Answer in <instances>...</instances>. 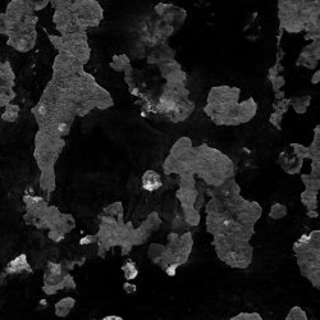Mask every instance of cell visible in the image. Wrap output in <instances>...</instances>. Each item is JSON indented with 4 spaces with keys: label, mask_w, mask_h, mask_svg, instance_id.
Instances as JSON below:
<instances>
[{
    "label": "cell",
    "mask_w": 320,
    "mask_h": 320,
    "mask_svg": "<svg viewBox=\"0 0 320 320\" xmlns=\"http://www.w3.org/2000/svg\"><path fill=\"white\" fill-rule=\"evenodd\" d=\"M160 224H161V219H160L159 214L158 213H151L149 217L145 219V222H143L141 226H142L145 229H147L149 232H155V230H158L160 228Z\"/></svg>",
    "instance_id": "obj_27"
},
{
    "label": "cell",
    "mask_w": 320,
    "mask_h": 320,
    "mask_svg": "<svg viewBox=\"0 0 320 320\" xmlns=\"http://www.w3.org/2000/svg\"><path fill=\"white\" fill-rule=\"evenodd\" d=\"M180 246L182 251L190 256L192 249H194V237H192V233L190 230H186L180 236Z\"/></svg>",
    "instance_id": "obj_25"
},
{
    "label": "cell",
    "mask_w": 320,
    "mask_h": 320,
    "mask_svg": "<svg viewBox=\"0 0 320 320\" xmlns=\"http://www.w3.org/2000/svg\"><path fill=\"white\" fill-rule=\"evenodd\" d=\"M224 210V203L219 199L210 197V200L205 204V213L206 214H218Z\"/></svg>",
    "instance_id": "obj_32"
},
{
    "label": "cell",
    "mask_w": 320,
    "mask_h": 320,
    "mask_svg": "<svg viewBox=\"0 0 320 320\" xmlns=\"http://www.w3.org/2000/svg\"><path fill=\"white\" fill-rule=\"evenodd\" d=\"M291 147H292V150H294V153L296 154V155H298V157L302 158V159H307L306 146H303V145H301V143H292Z\"/></svg>",
    "instance_id": "obj_40"
},
{
    "label": "cell",
    "mask_w": 320,
    "mask_h": 320,
    "mask_svg": "<svg viewBox=\"0 0 320 320\" xmlns=\"http://www.w3.org/2000/svg\"><path fill=\"white\" fill-rule=\"evenodd\" d=\"M223 203L224 210L230 214L240 223L249 226V227H255V224L263 214V207L260 206V204L257 201L246 200L241 195L230 197Z\"/></svg>",
    "instance_id": "obj_7"
},
{
    "label": "cell",
    "mask_w": 320,
    "mask_h": 320,
    "mask_svg": "<svg viewBox=\"0 0 320 320\" xmlns=\"http://www.w3.org/2000/svg\"><path fill=\"white\" fill-rule=\"evenodd\" d=\"M311 174L320 177V159L311 160Z\"/></svg>",
    "instance_id": "obj_42"
},
{
    "label": "cell",
    "mask_w": 320,
    "mask_h": 320,
    "mask_svg": "<svg viewBox=\"0 0 320 320\" xmlns=\"http://www.w3.org/2000/svg\"><path fill=\"white\" fill-rule=\"evenodd\" d=\"M307 158L311 160L320 159V126L318 124L314 130L313 142L307 147Z\"/></svg>",
    "instance_id": "obj_21"
},
{
    "label": "cell",
    "mask_w": 320,
    "mask_h": 320,
    "mask_svg": "<svg viewBox=\"0 0 320 320\" xmlns=\"http://www.w3.org/2000/svg\"><path fill=\"white\" fill-rule=\"evenodd\" d=\"M230 320H263L259 313H240L230 318Z\"/></svg>",
    "instance_id": "obj_38"
},
{
    "label": "cell",
    "mask_w": 320,
    "mask_h": 320,
    "mask_svg": "<svg viewBox=\"0 0 320 320\" xmlns=\"http://www.w3.org/2000/svg\"><path fill=\"white\" fill-rule=\"evenodd\" d=\"M141 186L147 192H155L163 186V181H161V177H160V174L158 172L149 169L142 174Z\"/></svg>",
    "instance_id": "obj_17"
},
{
    "label": "cell",
    "mask_w": 320,
    "mask_h": 320,
    "mask_svg": "<svg viewBox=\"0 0 320 320\" xmlns=\"http://www.w3.org/2000/svg\"><path fill=\"white\" fill-rule=\"evenodd\" d=\"M64 147V141L62 137H55L49 135L45 131H39L36 136V149H35V159L41 172L53 170L55 161Z\"/></svg>",
    "instance_id": "obj_6"
},
{
    "label": "cell",
    "mask_w": 320,
    "mask_h": 320,
    "mask_svg": "<svg viewBox=\"0 0 320 320\" xmlns=\"http://www.w3.org/2000/svg\"><path fill=\"white\" fill-rule=\"evenodd\" d=\"M205 224L207 233L211 236H232L250 241L255 234V227L240 223L226 210L218 214H206Z\"/></svg>",
    "instance_id": "obj_4"
},
{
    "label": "cell",
    "mask_w": 320,
    "mask_h": 320,
    "mask_svg": "<svg viewBox=\"0 0 320 320\" xmlns=\"http://www.w3.org/2000/svg\"><path fill=\"white\" fill-rule=\"evenodd\" d=\"M291 105L294 107L298 114H303L307 110L309 105H310V96H298V97H291Z\"/></svg>",
    "instance_id": "obj_26"
},
{
    "label": "cell",
    "mask_w": 320,
    "mask_h": 320,
    "mask_svg": "<svg viewBox=\"0 0 320 320\" xmlns=\"http://www.w3.org/2000/svg\"><path fill=\"white\" fill-rule=\"evenodd\" d=\"M257 110V104L252 97L244 103H230L219 110L209 114L214 123L218 126H238L250 122Z\"/></svg>",
    "instance_id": "obj_5"
},
{
    "label": "cell",
    "mask_w": 320,
    "mask_h": 320,
    "mask_svg": "<svg viewBox=\"0 0 320 320\" xmlns=\"http://www.w3.org/2000/svg\"><path fill=\"white\" fill-rule=\"evenodd\" d=\"M199 195V188L196 187L195 177H181L180 188L176 192V197L181 203L182 209L194 207L196 197Z\"/></svg>",
    "instance_id": "obj_11"
},
{
    "label": "cell",
    "mask_w": 320,
    "mask_h": 320,
    "mask_svg": "<svg viewBox=\"0 0 320 320\" xmlns=\"http://www.w3.org/2000/svg\"><path fill=\"white\" fill-rule=\"evenodd\" d=\"M76 305V300L73 297H64L62 300L58 301L55 303V315L59 318H66L69 315V313L72 311V309Z\"/></svg>",
    "instance_id": "obj_19"
},
{
    "label": "cell",
    "mask_w": 320,
    "mask_h": 320,
    "mask_svg": "<svg viewBox=\"0 0 320 320\" xmlns=\"http://www.w3.org/2000/svg\"><path fill=\"white\" fill-rule=\"evenodd\" d=\"M318 194L319 191L307 190L305 188L301 194V203L305 205L307 210H318Z\"/></svg>",
    "instance_id": "obj_20"
},
{
    "label": "cell",
    "mask_w": 320,
    "mask_h": 320,
    "mask_svg": "<svg viewBox=\"0 0 320 320\" xmlns=\"http://www.w3.org/2000/svg\"><path fill=\"white\" fill-rule=\"evenodd\" d=\"M297 265L303 277L309 279L313 287L320 288V249H309L296 253Z\"/></svg>",
    "instance_id": "obj_9"
},
{
    "label": "cell",
    "mask_w": 320,
    "mask_h": 320,
    "mask_svg": "<svg viewBox=\"0 0 320 320\" xmlns=\"http://www.w3.org/2000/svg\"><path fill=\"white\" fill-rule=\"evenodd\" d=\"M104 214L112 218H115L118 220H123V206H122L120 203L110 204L109 206L104 209Z\"/></svg>",
    "instance_id": "obj_30"
},
{
    "label": "cell",
    "mask_w": 320,
    "mask_h": 320,
    "mask_svg": "<svg viewBox=\"0 0 320 320\" xmlns=\"http://www.w3.org/2000/svg\"><path fill=\"white\" fill-rule=\"evenodd\" d=\"M205 194L210 197H215L222 201H226L230 197L241 195V187L234 178L226 181L223 183L214 187H205Z\"/></svg>",
    "instance_id": "obj_12"
},
{
    "label": "cell",
    "mask_w": 320,
    "mask_h": 320,
    "mask_svg": "<svg viewBox=\"0 0 320 320\" xmlns=\"http://www.w3.org/2000/svg\"><path fill=\"white\" fill-rule=\"evenodd\" d=\"M72 12L84 30H86L87 27L97 26L103 20V9L99 3L93 0H82L72 9Z\"/></svg>",
    "instance_id": "obj_10"
},
{
    "label": "cell",
    "mask_w": 320,
    "mask_h": 320,
    "mask_svg": "<svg viewBox=\"0 0 320 320\" xmlns=\"http://www.w3.org/2000/svg\"><path fill=\"white\" fill-rule=\"evenodd\" d=\"M319 81H320V70L318 69L317 72L314 73L313 78H311V82H313L314 85H317V84H319Z\"/></svg>",
    "instance_id": "obj_45"
},
{
    "label": "cell",
    "mask_w": 320,
    "mask_h": 320,
    "mask_svg": "<svg viewBox=\"0 0 320 320\" xmlns=\"http://www.w3.org/2000/svg\"><path fill=\"white\" fill-rule=\"evenodd\" d=\"M159 68L167 82H184L186 81V73L174 59L161 62L159 63Z\"/></svg>",
    "instance_id": "obj_15"
},
{
    "label": "cell",
    "mask_w": 320,
    "mask_h": 320,
    "mask_svg": "<svg viewBox=\"0 0 320 320\" xmlns=\"http://www.w3.org/2000/svg\"><path fill=\"white\" fill-rule=\"evenodd\" d=\"M40 184L44 192L46 194H51L55 188V174L53 170H45L41 174L40 178Z\"/></svg>",
    "instance_id": "obj_22"
},
{
    "label": "cell",
    "mask_w": 320,
    "mask_h": 320,
    "mask_svg": "<svg viewBox=\"0 0 320 320\" xmlns=\"http://www.w3.org/2000/svg\"><path fill=\"white\" fill-rule=\"evenodd\" d=\"M186 228H188V226H187L186 222H184L183 215H181V214L176 215L173 219V222H172V232H176V233H178V234H182L183 232H186Z\"/></svg>",
    "instance_id": "obj_36"
},
{
    "label": "cell",
    "mask_w": 320,
    "mask_h": 320,
    "mask_svg": "<svg viewBox=\"0 0 320 320\" xmlns=\"http://www.w3.org/2000/svg\"><path fill=\"white\" fill-rule=\"evenodd\" d=\"M287 213H288V210H287L286 205H283V204H279V203H275L272 205V207H270L269 218H272V219H274V220L283 219V218L287 215Z\"/></svg>",
    "instance_id": "obj_31"
},
{
    "label": "cell",
    "mask_w": 320,
    "mask_h": 320,
    "mask_svg": "<svg viewBox=\"0 0 320 320\" xmlns=\"http://www.w3.org/2000/svg\"><path fill=\"white\" fill-rule=\"evenodd\" d=\"M110 67L113 68L115 70H126L127 68L131 67L130 66V59L127 58V55H115L112 60V63H110Z\"/></svg>",
    "instance_id": "obj_33"
},
{
    "label": "cell",
    "mask_w": 320,
    "mask_h": 320,
    "mask_svg": "<svg viewBox=\"0 0 320 320\" xmlns=\"http://www.w3.org/2000/svg\"><path fill=\"white\" fill-rule=\"evenodd\" d=\"M301 181H302L305 188H307V190H320V177H317V176H314L311 173L301 174Z\"/></svg>",
    "instance_id": "obj_29"
},
{
    "label": "cell",
    "mask_w": 320,
    "mask_h": 320,
    "mask_svg": "<svg viewBox=\"0 0 320 320\" xmlns=\"http://www.w3.org/2000/svg\"><path fill=\"white\" fill-rule=\"evenodd\" d=\"M122 272H123V275L127 280L136 279L137 275H138V269H137L136 263L132 260H127L122 265Z\"/></svg>",
    "instance_id": "obj_28"
},
{
    "label": "cell",
    "mask_w": 320,
    "mask_h": 320,
    "mask_svg": "<svg viewBox=\"0 0 320 320\" xmlns=\"http://www.w3.org/2000/svg\"><path fill=\"white\" fill-rule=\"evenodd\" d=\"M178 265L177 264H169V265H167L165 268H163L164 273L167 274L168 277H174L176 275V273H177V269H178Z\"/></svg>",
    "instance_id": "obj_41"
},
{
    "label": "cell",
    "mask_w": 320,
    "mask_h": 320,
    "mask_svg": "<svg viewBox=\"0 0 320 320\" xmlns=\"http://www.w3.org/2000/svg\"><path fill=\"white\" fill-rule=\"evenodd\" d=\"M213 246L218 259L236 269H247L252 263L253 247L250 241L232 236H213Z\"/></svg>",
    "instance_id": "obj_3"
},
{
    "label": "cell",
    "mask_w": 320,
    "mask_h": 320,
    "mask_svg": "<svg viewBox=\"0 0 320 320\" xmlns=\"http://www.w3.org/2000/svg\"><path fill=\"white\" fill-rule=\"evenodd\" d=\"M14 97V93L8 85H0V108L7 107Z\"/></svg>",
    "instance_id": "obj_34"
},
{
    "label": "cell",
    "mask_w": 320,
    "mask_h": 320,
    "mask_svg": "<svg viewBox=\"0 0 320 320\" xmlns=\"http://www.w3.org/2000/svg\"><path fill=\"white\" fill-rule=\"evenodd\" d=\"M182 210H183V219L188 227H197L200 224V210H197L195 207H186Z\"/></svg>",
    "instance_id": "obj_23"
},
{
    "label": "cell",
    "mask_w": 320,
    "mask_h": 320,
    "mask_svg": "<svg viewBox=\"0 0 320 320\" xmlns=\"http://www.w3.org/2000/svg\"><path fill=\"white\" fill-rule=\"evenodd\" d=\"M295 253L302 252L309 249H320V230H313L309 234H302L294 244Z\"/></svg>",
    "instance_id": "obj_16"
},
{
    "label": "cell",
    "mask_w": 320,
    "mask_h": 320,
    "mask_svg": "<svg viewBox=\"0 0 320 320\" xmlns=\"http://www.w3.org/2000/svg\"><path fill=\"white\" fill-rule=\"evenodd\" d=\"M195 105L188 100L184 82H167L157 101V113L173 123H181L190 117Z\"/></svg>",
    "instance_id": "obj_2"
},
{
    "label": "cell",
    "mask_w": 320,
    "mask_h": 320,
    "mask_svg": "<svg viewBox=\"0 0 320 320\" xmlns=\"http://www.w3.org/2000/svg\"><path fill=\"white\" fill-rule=\"evenodd\" d=\"M291 105L290 99H280V100H277V103H274L273 108L275 112H279V113L284 114L288 110V107Z\"/></svg>",
    "instance_id": "obj_39"
},
{
    "label": "cell",
    "mask_w": 320,
    "mask_h": 320,
    "mask_svg": "<svg viewBox=\"0 0 320 320\" xmlns=\"http://www.w3.org/2000/svg\"><path fill=\"white\" fill-rule=\"evenodd\" d=\"M18 112H20V108L17 105H12V104L9 105L8 104L7 109L1 115V119L7 120V122H14L18 118Z\"/></svg>",
    "instance_id": "obj_37"
},
{
    "label": "cell",
    "mask_w": 320,
    "mask_h": 320,
    "mask_svg": "<svg viewBox=\"0 0 320 320\" xmlns=\"http://www.w3.org/2000/svg\"><path fill=\"white\" fill-rule=\"evenodd\" d=\"M307 217L309 218H318V211L317 210H307Z\"/></svg>",
    "instance_id": "obj_47"
},
{
    "label": "cell",
    "mask_w": 320,
    "mask_h": 320,
    "mask_svg": "<svg viewBox=\"0 0 320 320\" xmlns=\"http://www.w3.org/2000/svg\"><path fill=\"white\" fill-rule=\"evenodd\" d=\"M192 168L195 176H199L206 187L218 186L236 176L233 161L226 154L206 143L194 146Z\"/></svg>",
    "instance_id": "obj_1"
},
{
    "label": "cell",
    "mask_w": 320,
    "mask_h": 320,
    "mask_svg": "<svg viewBox=\"0 0 320 320\" xmlns=\"http://www.w3.org/2000/svg\"><path fill=\"white\" fill-rule=\"evenodd\" d=\"M164 250H165L164 245H160V244L150 245L149 250H147V256H149V259L151 260V263L158 264V265H159V263L161 261V259H163L164 256Z\"/></svg>",
    "instance_id": "obj_24"
},
{
    "label": "cell",
    "mask_w": 320,
    "mask_h": 320,
    "mask_svg": "<svg viewBox=\"0 0 320 320\" xmlns=\"http://www.w3.org/2000/svg\"><path fill=\"white\" fill-rule=\"evenodd\" d=\"M73 278L64 270L63 265L59 263L49 261L44 274V292L46 295L57 294L58 291L64 288H74Z\"/></svg>",
    "instance_id": "obj_8"
},
{
    "label": "cell",
    "mask_w": 320,
    "mask_h": 320,
    "mask_svg": "<svg viewBox=\"0 0 320 320\" xmlns=\"http://www.w3.org/2000/svg\"><path fill=\"white\" fill-rule=\"evenodd\" d=\"M0 284H1V279H0Z\"/></svg>",
    "instance_id": "obj_48"
},
{
    "label": "cell",
    "mask_w": 320,
    "mask_h": 320,
    "mask_svg": "<svg viewBox=\"0 0 320 320\" xmlns=\"http://www.w3.org/2000/svg\"><path fill=\"white\" fill-rule=\"evenodd\" d=\"M320 43L319 39L314 40L310 45H307L306 47H303L301 51L300 57L297 59V66H302L306 68H315L319 63L320 59Z\"/></svg>",
    "instance_id": "obj_14"
},
{
    "label": "cell",
    "mask_w": 320,
    "mask_h": 320,
    "mask_svg": "<svg viewBox=\"0 0 320 320\" xmlns=\"http://www.w3.org/2000/svg\"><path fill=\"white\" fill-rule=\"evenodd\" d=\"M5 272L8 274H21L23 272H31V267L28 261H27V256L24 253L17 256L16 259L8 263L7 268H5Z\"/></svg>",
    "instance_id": "obj_18"
},
{
    "label": "cell",
    "mask_w": 320,
    "mask_h": 320,
    "mask_svg": "<svg viewBox=\"0 0 320 320\" xmlns=\"http://www.w3.org/2000/svg\"><path fill=\"white\" fill-rule=\"evenodd\" d=\"M286 320H307V314L302 307L294 306L287 314Z\"/></svg>",
    "instance_id": "obj_35"
},
{
    "label": "cell",
    "mask_w": 320,
    "mask_h": 320,
    "mask_svg": "<svg viewBox=\"0 0 320 320\" xmlns=\"http://www.w3.org/2000/svg\"><path fill=\"white\" fill-rule=\"evenodd\" d=\"M123 291H124V292H126V294H128V295L135 294V292H136V291H137L136 284L131 283L130 280H127L126 283L123 284Z\"/></svg>",
    "instance_id": "obj_43"
},
{
    "label": "cell",
    "mask_w": 320,
    "mask_h": 320,
    "mask_svg": "<svg viewBox=\"0 0 320 320\" xmlns=\"http://www.w3.org/2000/svg\"><path fill=\"white\" fill-rule=\"evenodd\" d=\"M302 163L303 159L294 153L291 145L286 147L283 151H280V154L278 155V164L287 174H291V176L300 173Z\"/></svg>",
    "instance_id": "obj_13"
},
{
    "label": "cell",
    "mask_w": 320,
    "mask_h": 320,
    "mask_svg": "<svg viewBox=\"0 0 320 320\" xmlns=\"http://www.w3.org/2000/svg\"><path fill=\"white\" fill-rule=\"evenodd\" d=\"M95 241H96V236H91V234H89V236H85L84 238L80 241V245H82V246H86V245L93 244Z\"/></svg>",
    "instance_id": "obj_44"
},
{
    "label": "cell",
    "mask_w": 320,
    "mask_h": 320,
    "mask_svg": "<svg viewBox=\"0 0 320 320\" xmlns=\"http://www.w3.org/2000/svg\"><path fill=\"white\" fill-rule=\"evenodd\" d=\"M123 318L119 317V315H107V317H104L103 320H122Z\"/></svg>",
    "instance_id": "obj_46"
}]
</instances>
